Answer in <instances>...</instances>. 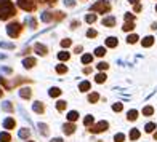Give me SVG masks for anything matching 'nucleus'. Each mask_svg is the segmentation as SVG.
Wrapping results in <instances>:
<instances>
[{
    "instance_id": "obj_1",
    "label": "nucleus",
    "mask_w": 157,
    "mask_h": 142,
    "mask_svg": "<svg viewBox=\"0 0 157 142\" xmlns=\"http://www.w3.org/2000/svg\"><path fill=\"white\" fill-rule=\"evenodd\" d=\"M13 15H16L15 5H13L10 0H0V19H8Z\"/></svg>"
},
{
    "instance_id": "obj_2",
    "label": "nucleus",
    "mask_w": 157,
    "mask_h": 142,
    "mask_svg": "<svg viewBox=\"0 0 157 142\" xmlns=\"http://www.w3.org/2000/svg\"><path fill=\"white\" fill-rule=\"evenodd\" d=\"M108 128H109V123L108 122H99V123H96V125H93V126H90V133L91 134H99V133H104V131H108Z\"/></svg>"
},
{
    "instance_id": "obj_3",
    "label": "nucleus",
    "mask_w": 157,
    "mask_h": 142,
    "mask_svg": "<svg viewBox=\"0 0 157 142\" xmlns=\"http://www.w3.org/2000/svg\"><path fill=\"white\" fill-rule=\"evenodd\" d=\"M91 10L98 11V13H108L111 10V6H109V3L106 2V0H99L98 3H95L93 6H91Z\"/></svg>"
},
{
    "instance_id": "obj_4",
    "label": "nucleus",
    "mask_w": 157,
    "mask_h": 142,
    "mask_svg": "<svg viewBox=\"0 0 157 142\" xmlns=\"http://www.w3.org/2000/svg\"><path fill=\"white\" fill-rule=\"evenodd\" d=\"M19 31H21V26L18 24V23H11L10 26H8V29H6V32H8V35L11 38H15V37H18V34H19Z\"/></svg>"
},
{
    "instance_id": "obj_5",
    "label": "nucleus",
    "mask_w": 157,
    "mask_h": 142,
    "mask_svg": "<svg viewBox=\"0 0 157 142\" xmlns=\"http://www.w3.org/2000/svg\"><path fill=\"white\" fill-rule=\"evenodd\" d=\"M18 3H19L21 8L26 10V11H31L34 8V2H32V0H18Z\"/></svg>"
},
{
    "instance_id": "obj_6",
    "label": "nucleus",
    "mask_w": 157,
    "mask_h": 142,
    "mask_svg": "<svg viewBox=\"0 0 157 142\" xmlns=\"http://www.w3.org/2000/svg\"><path fill=\"white\" fill-rule=\"evenodd\" d=\"M63 131H64V134H66V136H71V134L75 133V125H74V123L64 125V126H63Z\"/></svg>"
},
{
    "instance_id": "obj_7",
    "label": "nucleus",
    "mask_w": 157,
    "mask_h": 142,
    "mask_svg": "<svg viewBox=\"0 0 157 142\" xmlns=\"http://www.w3.org/2000/svg\"><path fill=\"white\" fill-rule=\"evenodd\" d=\"M15 126H16V122H15V118H6L5 122H3V128L5 129H15Z\"/></svg>"
},
{
    "instance_id": "obj_8",
    "label": "nucleus",
    "mask_w": 157,
    "mask_h": 142,
    "mask_svg": "<svg viewBox=\"0 0 157 142\" xmlns=\"http://www.w3.org/2000/svg\"><path fill=\"white\" fill-rule=\"evenodd\" d=\"M138 115H140V112L132 109V110L127 112V120H128V122H135V120H138Z\"/></svg>"
},
{
    "instance_id": "obj_9",
    "label": "nucleus",
    "mask_w": 157,
    "mask_h": 142,
    "mask_svg": "<svg viewBox=\"0 0 157 142\" xmlns=\"http://www.w3.org/2000/svg\"><path fill=\"white\" fill-rule=\"evenodd\" d=\"M114 24H116V18L114 16H108L103 19V26H106V27H112Z\"/></svg>"
},
{
    "instance_id": "obj_10",
    "label": "nucleus",
    "mask_w": 157,
    "mask_h": 142,
    "mask_svg": "<svg viewBox=\"0 0 157 142\" xmlns=\"http://www.w3.org/2000/svg\"><path fill=\"white\" fill-rule=\"evenodd\" d=\"M31 89L29 88H21V91H19V96L23 97V99H29L31 97Z\"/></svg>"
},
{
    "instance_id": "obj_11",
    "label": "nucleus",
    "mask_w": 157,
    "mask_h": 142,
    "mask_svg": "<svg viewBox=\"0 0 157 142\" xmlns=\"http://www.w3.org/2000/svg\"><path fill=\"white\" fill-rule=\"evenodd\" d=\"M140 136H141V133H140V129H136V128L130 131V140H138Z\"/></svg>"
},
{
    "instance_id": "obj_12",
    "label": "nucleus",
    "mask_w": 157,
    "mask_h": 142,
    "mask_svg": "<svg viewBox=\"0 0 157 142\" xmlns=\"http://www.w3.org/2000/svg\"><path fill=\"white\" fill-rule=\"evenodd\" d=\"M34 112H35V113H44V112H45L44 104H42V102H35V104H34Z\"/></svg>"
},
{
    "instance_id": "obj_13",
    "label": "nucleus",
    "mask_w": 157,
    "mask_h": 142,
    "mask_svg": "<svg viewBox=\"0 0 157 142\" xmlns=\"http://www.w3.org/2000/svg\"><path fill=\"white\" fill-rule=\"evenodd\" d=\"M67 120H69L71 123H74V122H77V120H78V113H77L75 110H72V112H69V113H67Z\"/></svg>"
},
{
    "instance_id": "obj_14",
    "label": "nucleus",
    "mask_w": 157,
    "mask_h": 142,
    "mask_svg": "<svg viewBox=\"0 0 157 142\" xmlns=\"http://www.w3.org/2000/svg\"><path fill=\"white\" fill-rule=\"evenodd\" d=\"M106 46H109V48L117 46V38L116 37H109L108 40H106Z\"/></svg>"
},
{
    "instance_id": "obj_15",
    "label": "nucleus",
    "mask_w": 157,
    "mask_h": 142,
    "mask_svg": "<svg viewBox=\"0 0 157 142\" xmlns=\"http://www.w3.org/2000/svg\"><path fill=\"white\" fill-rule=\"evenodd\" d=\"M154 113V107H151V105H146L144 109H143V115L144 117H151Z\"/></svg>"
},
{
    "instance_id": "obj_16",
    "label": "nucleus",
    "mask_w": 157,
    "mask_h": 142,
    "mask_svg": "<svg viewBox=\"0 0 157 142\" xmlns=\"http://www.w3.org/2000/svg\"><path fill=\"white\" fill-rule=\"evenodd\" d=\"M93 122H95V118L91 117V115H87V117L83 118V125H85V126H88V128H90V126H93Z\"/></svg>"
},
{
    "instance_id": "obj_17",
    "label": "nucleus",
    "mask_w": 157,
    "mask_h": 142,
    "mask_svg": "<svg viewBox=\"0 0 157 142\" xmlns=\"http://www.w3.org/2000/svg\"><path fill=\"white\" fill-rule=\"evenodd\" d=\"M0 142H11L10 133H0Z\"/></svg>"
},
{
    "instance_id": "obj_18",
    "label": "nucleus",
    "mask_w": 157,
    "mask_h": 142,
    "mask_svg": "<svg viewBox=\"0 0 157 142\" xmlns=\"http://www.w3.org/2000/svg\"><path fill=\"white\" fill-rule=\"evenodd\" d=\"M34 49H35V51H37L39 54H47V48H45L44 45H40V43L35 45V46H34Z\"/></svg>"
},
{
    "instance_id": "obj_19",
    "label": "nucleus",
    "mask_w": 157,
    "mask_h": 142,
    "mask_svg": "<svg viewBox=\"0 0 157 142\" xmlns=\"http://www.w3.org/2000/svg\"><path fill=\"white\" fill-rule=\"evenodd\" d=\"M90 88H91L90 82H82L80 85H78V89H80V91H88Z\"/></svg>"
},
{
    "instance_id": "obj_20",
    "label": "nucleus",
    "mask_w": 157,
    "mask_h": 142,
    "mask_svg": "<svg viewBox=\"0 0 157 142\" xmlns=\"http://www.w3.org/2000/svg\"><path fill=\"white\" fill-rule=\"evenodd\" d=\"M66 107H67L66 101H58V102H56V109H58L59 112H64V110H66Z\"/></svg>"
},
{
    "instance_id": "obj_21",
    "label": "nucleus",
    "mask_w": 157,
    "mask_h": 142,
    "mask_svg": "<svg viewBox=\"0 0 157 142\" xmlns=\"http://www.w3.org/2000/svg\"><path fill=\"white\" fill-rule=\"evenodd\" d=\"M141 43H143V46H151L152 43H154V38L152 37H146V38H143V42H141Z\"/></svg>"
},
{
    "instance_id": "obj_22",
    "label": "nucleus",
    "mask_w": 157,
    "mask_h": 142,
    "mask_svg": "<svg viewBox=\"0 0 157 142\" xmlns=\"http://www.w3.org/2000/svg\"><path fill=\"white\" fill-rule=\"evenodd\" d=\"M35 66V59L34 58H27V59H24V67H34Z\"/></svg>"
},
{
    "instance_id": "obj_23",
    "label": "nucleus",
    "mask_w": 157,
    "mask_h": 142,
    "mask_svg": "<svg viewBox=\"0 0 157 142\" xmlns=\"http://www.w3.org/2000/svg\"><path fill=\"white\" fill-rule=\"evenodd\" d=\"M106 78H108V77H106V74H98V75L95 77V82H96V83H104Z\"/></svg>"
},
{
    "instance_id": "obj_24",
    "label": "nucleus",
    "mask_w": 157,
    "mask_h": 142,
    "mask_svg": "<svg viewBox=\"0 0 157 142\" xmlns=\"http://www.w3.org/2000/svg\"><path fill=\"white\" fill-rule=\"evenodd\" d=\"M29 136H31V131H29V129H26V128L19 131V137H21V139H27Z\"/></svg>"
},
{
    "instance_id": "obj_25",
    "label": "nucleus",
    "mask_w": 157,
    "mask_h": 142,
    "mask_svg": "<svg viewBox=\"0 0 157 142\" xmlns=\"http://www.w3.org/2000/svg\"><path fill=\"white\" fill-rule=\"evenodd\" d=\"M98 99H99V94H98V93H91V94L88 96V102L95 104V102H98Z\"/></svg>"
},
{
    "instance_id": "obj_26",
    "label": "nucleus",
    "mask_w": 157,
    "mask_h": 142,
    "mask_svg": "<svg viewBox=\"0 0 157 142\" xmlns=\"http://www.w3.org/2000/svg\"><path fill=\"white\" fill-rule=\"evenodd\" d=\"M154 129H155V123H152V122L147 123V125L144 126V131H146L147 134H149V133H154Z\"/></svg>"
},
{
    "instance_id": "obj_27",
    "label": "nucleus",
    "mask_w": 157,
    "mask_h": 142,
    "mask_svg": "<svg viewBox=\"0 0 157 142\" xmlns=\"http://www.w3.org/2000/svg\"><path fill=\"white\" fill-rule=\"evenodd\" d=\"M50 96H52V97H58L59 94H61V89L59 88H52V89H50V93H48Z\"/></svg>"
},
{
    "instance_id": "obj_28",
    "label": "nucleus",
    "mask_w": 157,
    "mask_h": 142,
    "mask_svg": "<svg viewBox=\"0 0 157 142\" xmlns=\"http://www.w3.org/2000/svg\"><path fill=\"white\" fill-rule=\"evenodd\" d=\"M95 54L101 58V56H104V54H106V48H104V46H98V48L95 49Z\"/></svg>"
},
{
    "instance_id": "obj_29",
    "label": "nucleus",
    "mask_w": 157,
    "mask_h": 142,
    "mask_svg": "<svg viewBox=\"0 0 157 142\" xmlns=\"http://www.w3.org/2000/svg\"><path fill=\"white\" fill-rule=\"evenodd\" d=\"M91 61H93V56H91V54H83L82 56V62L83 64H90Z\"/></svg>"
},
{
    "instance_id": "obj_30",
    "label": "nucleus",
    "mask_w": 157,
    "mask_h": 142,
    "mask_svg": "<svg viewBox=\"0 0 157 142\" xmlns=\"http://www.w3.org/2000/svg\"><path fill=\"white\" fill-rule=\"evenodd\" d=\"M140 38H138V35H135V34H132V35H128V38H127V42L128 43H136Z\"/></svg>"
},
{
    "instance_id": "obj_31",
    "label": "nucleus",
    "mask_w": 157,
    "mask_h": 142,
    "mask_svg": "<svg viewBox=\"0 0 157 142\" xmlns=\"http://www.w3.org/2000/svg\"><path fill=\"white\" fill-rule=\"evenodd\" d=\"M2 109L6 110V112H13V110H15V107L11 105V102H5V104L2 105Z\"/></svg>"
},
{
    "instance_id": "obj_32",
    "label": "nucleus",
    "mask_w": 157,
    "mask_h": 142,
    "mask_svg": "<svg viewBox=\"0 0 157 142\" xmlns=\"http://www.w3.org/2000/svg\"><path fill=\"white\" fill-rule=\"evenodd\" d=\"M114 140H116V142H124V140H125V134L117 133L116 136H114Z\"/></svg>"
},
{
    "instance_id": "obj_33",
    "label": "nucleus",
    "mask_w": 157,
    "mask_h": 142,
    "mask_svg": "<svg viewBox=\"0 0 157 142\" xmlns=\"http://www.w3.org/2000/svg\"><path fill=\"white\" fill-rule=\"evenodd\" d=\"M56 72H58V74H66L67 72V67L64 66V64H59V66L56 67Z\"/></svg>"
},
{
    "instance_id": "obj_34",
    "label": "nucleus",
    "mask_w": 157,
    "mask_h": 142,
    "mask_svg": "<svg viewBox=\"0 0 157 142\" xmlns=\"http://www.w3.org/2000/svg\"><path fill=\"white\" fill-rule=\"evenodd\" d=\"M133 27H135V24L132 23V21H130V23L127 21V23L124 24V31H125V32H128V31H133Z\"/></svg>"
},
{
    "instance_id": "obj_35",
    "label": "nucleus",
    "mask_w": 157,
    "mask_h": 142,
    "mask_svg": "<svg viewBox=\"0 0 157 142\" xmlns=\"http://www.w3.org/2000/svg\"><path fill=\"white\" fill-rule=\"evenodd\" d=\"M58 59H59V61H67V59H69V53L61 51V53L58 54Z\"/></svg>"
},
{
    "instance_id": "obj_36",
    "label": "nucleus",
    "mask_w": 157,
    "mask_h": 142,
    "mask_svg": "<svg viewBox=\"0 0 157 142\" xmlns=\"http://www.w3.org/2000/svg\"><path fill=\"white\" fill-rule=\"evenodd\" d=\"M122 109H124V105L120 104V102H117V104L112 105V110H114V112H122Z\"/></svg>"
},
{
    "instance_id": "obj_37",
    "label": "nucleus",
    "mask_w": 157,
    "mask_h": 142,
    "mask_svg": "<svg viewBox=\"0 0 157 142\" xmlns=\"http://www.w3.org/2000/svg\"><path fill=\"white\" fill-rule=\"evenodd\" d=\"M39 128L42 129V134H45V136H47V134H48V126H47L45 123H40V125H39Z\"/></svg>"
},
{
    "instance_id": "obj_38",
    "label": "nucleus",
    "mask_w": 157,
    "mask_h": 142,
    "mask_svg": "<svg viewBox=\"0 0 157 142\" xmlns=\"http://www.w3.org/2000/svg\"><path fill=\"white\" fill-rule=\"evenodd\" d=\"M95 21H96V16H95V15H88V16H87V23H90V24H93Z\"/></svg>"
},
{
    "instance_id": "obj_39",
    "label": "nucleus",
    "mask_w": 157,
    "mask_h": 142,
    "mask_svg": "<svg viewBox=\"0 0 157 142\" xmlns=\"http://www.w3.org/2000/svg\"><path fill=\"white\" fill-rule=\"evenodd\" d=\"M108 67H109V66H108L106 62H99V64H98V69H99V70H106Z\"/></svg>"
},
{
    "instance_id": "obj_40",
    "label": "nucleus",
    "mask_w": 157,
    "mask_h": 142,
    "mask_svg": "<svg viewBox=\"0 0 157 142\" xmlns=\"http://www.w3.org/2000/svg\"><path fill=\"white\" fill-rule=\"evenodd\" d=\"M87 37H90V38H91V37H96V31H93V29H90V31L87 32Z\"/></svg>"
},
{
    "instance_id": "obj_41",
    "label": "nucleus",
    "mask_w": 157,
    "mask_h": 142,
    "mask_svg": "<svg viewBox=\"0 0 157 142\" xmlns=\"http://www.w3.org/2000/svg\"><path fill=\"white\" fill-rule=\"evenodd\" d=\"M125 19H127V21H133V19H135V16L132 15V13H127V15H125Z\"/></svg>"
},
{
    "instance_id": "obj_42",
    "label": "nucleus",
    "mask_w": 157,
    "mask_h": 142,
    "mask_svg": "<svg viewBox=\"0 0 157 142\" xmlns=\"http://www.w3.org/2000/svg\"><path fill=\"white\" fill-rule=\"evenodd\" d=\"M61 45H63L64 48H67V46L71 45V40H63V42H61Z\"/></svg>"
},
{
    "instance_id": "obj_43",
    "label": "nucleus",
    "mask_w": 157,
    "mask_h": 142,
    "mask_svg": "<svg viewBox=\"0 0 157 142\" xmlns=\"http://www.w3.org/2000/svg\"><path fill=\"white\" fill-rule=\"evenodd\" d=\"M64 3H66L67 6H74V5H75V3H74V0H66Z\"/></svg>"
},
{
    "instance_id": "obj_44",
    "label": "nucleus",
    "mask_w": 157,
    "mask_h": 142,
    "mask_svg": "<svg viewBox=\"0 0 157 142\" xmlns=\"http://www.w3.org/2000/svg\"><path fill=\"white\" fill-rule=\"evenodd\" d=\"M0 46H3V48H13L11 43H0Z\"/></svg>"
},
{
    "instance_id": "obj_45",
    "label": "nucleus",
    "mask_w": 157,
    "mask_h": 142,
    "mask_svg": "<svg viewBox=\"0 0 157 142\" xmlns=\"http://www.w3.org/2000/svg\"><path fill=\"white\" fill-rule=\"evenodd\" d=\"M50 142H63V139H59V137H56V139H52Z\"/></svg>"
},
{
    "instance_id": "obj_46",
    "label": "nucleus",
    "mask_w": 157,
    "mask_h": 142,
    "mask_svg": "<svg viewBox=\"0 0 157 142\" xmlns=\"http://www.w3.org/2000/svg\"><path fill=\"white\" fill-rule=\"evenodd\" d=\"M141 10V5H135V11H140Z\"/></svg>"
},
{
    "instance_id": "obj_47",
    "label": "nucleus",
    "mask_w": 157,
    "mask_h": 142,
    "mask_svg": "<svg viewBox=\"0 0 157 142\" xmlns=\"http://www.w3.org/2000/svg\"><path fill=\"white\" fill-rule=\"evenodd\" d=\"M130 3H133V5H138V0H128Z\"/></svg>"
},
{
    "instance_id": "obj_48",
    "label": "nucleus",
    "mask_w": 157,
    "mask_h": 142,
    "mask_svg": "<svg viewBox=\"0 0 157 142\" xmlns=\"http://www.w3.org/2000/svg\"><path fill=\"white\" fill-rule=\"evenodd\" d=\"M3 96V89H0V97H2Z\"/></svg>"
},
{
    "instance_id": "obj_49",
    "label": "nucleus",
    "mask_w": 157,
    "mask_h": 142,
    "mask_svg": "<svg viewBox=\"0 0 157 142\" xmlns=\"http://www.w3.org/2000/svg\"><path fill=\"white\" fill-rule=\"evenodd\" d=\"M154 139H155V140H157V131H155V133H154Z\"/></svg>"
},
{
    "instance_id": "obj_50",
    "label": "nucleus",
    "mask_w": 157,
    "mask_h": 142,
    "mask_svg": "<svg viewBox=\"0 0 157 142\" xmlns=\"http://www.w3.org/2000/svg\"><path fill=\"white\" fill-rule=\"evenodd\" d=\"M155 10H157V6H155Z\"/></svg>"
}]
</instances>
